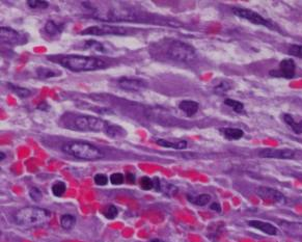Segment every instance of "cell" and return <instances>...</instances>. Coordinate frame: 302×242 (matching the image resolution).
<instances>
[{
  "label": "cell",
  "instance_id": "obj_22",
  "mask_svg": "<svg viewBox=\"0 0 302 242\" xmlns=\"http://www.w3.org/2000/svg\"><path fill=\"white\" fill-rule=\"evenodd\" d=\"M105 133L111 138H121L126 135L125 130L117 126V125H111V124H109V126H108V128L106 129Z\"/></svg>",
  "mask_w": 302,
  "mask_h": 242
},
{
  "label": "cell",
  "instance_id": "obj_13",
  "mask_svg": "<svg viewBox=\"0 0 302 242\" xmlns=\"http://www.w3.org/2000/svg\"><path fill=\"white\" fill-rule=\"evenodd\" d=\"M119 87L128 92H139L146 88V83L141 79H134V78L122 77L118 81Z\"/></svg>",
  "mask_w": 302,
  "mask_h": 242
},
{
  "label": "cell",
  "instance_id": "obj_25",
  "mask_svg": "<svg viewBox=\"0 0 302 242\" xmlns=\"http://www.w3.org/2000/svg\"><path fill=\"white\" fill-rule=\"evenodd\" d=\"M188 200H189V202L192 203V204L203 207V206H206L207 204H209V202L211 201V196H209V194H206V193H203V194H199V196H197L195 198L188 197Z\"/></svg>",
  "mask_w": 302,
  "mask_h": 242
},
{
  "label": "cell",
  "instance_id": "obj_12",
  "mask_svg": "<svg viewBox=\"0 0 302 242\" xmlns=\"http://www.w3.org/2000/svg\"><path fill=\"white\" fill-rule=\"evenodd\" d=\"M295 155V151L290 149H264L259 153L262 158H275V159H291Z\"/></svg>",
  "mask_w": 302,
  "mask_h": 242
},
{
  "label": "cell",
  "instance_id": "obj_8",
  "mask_svg": "<svg viewBox=\"0 0 302 242\" xmlns=\"http://www.w3.org/2000/svg\"><path fill=\"white\" fill-rule=\"evenodd\" d=\"M127 30L124 27L120 26H112L108 24H101L90 26L87 29H84L81 35H89V36H107V35H126Z\"/></svg>",
  "mask_w": 302,
  "mask_h": 242
},
{
  "label": "cell",
  "instance_id": "obj_2",
  "mask_svg": "<svg viewBox=\"0 0 302 242\" xmlns=\"http://www.w3.org/2000/svg\"><path fill=\"white\" fill-rule=\"evenodd\" d=\"M61 66L72 72H89L104 69L106 62L95 56H66L59 60Z\"/></svg>",
  "mask_w": 302,
  "mask_h": 242
},
{
  "label": "cell",
  "instance_id": "obj_38",
  "mask_svg": "<svg viewBox=\"0 0 302 242\" xmlns=\"http://www.w3.org/2000/svg\"><path fill=\"white\" fill-rule=\"evenodd\" d=\"M212 210H215V211H217V212H220L221 211V207L219 206V204H217V203H213V204L211 205V207H210Z\"/></svg>",
  "mask_w": 302,
  "mask_h": 242
},
{
  "label": "cell",
  "instance_id": "obj_30",
  "mask_svg": "<svg viewBox=\"0 0 302 242\" xmlns=\"http://www.w3.org/2000/svg\"><path fill=\"white\" fill-rule=\"evenodd\" d=\"M118 214H119V210L113 205L107 206L104 211V215L106 218H108V220H114V218L118 216Z\"/></svg>",
  "mask_w": 302,
  "mask_h": 242
},
{
  "label": "cell",
  "instance_id": "obj_33",
  "mask_svg": "<svg viewBox=\"0 0 302 242\" xmlns=\"http://www.w3.org/2000/svg\"><path fill=\"white\" fill-rule=\"evenodd\" d=\"M288 53L292 56L302 58V45H292L288 50Z\"/></svg>",
  "mask_w": 302,
  "mask_h": 242
},
{
  "label": "cell",
  "instance_id": "obj_40",
  "mask_svg": "<svg viewBox=\"0 0 302 242\" xmlns=\"http://www.w3.org/2000/svg\"><path fill=\"white\" fill-rule=\"evenodd\" d=\"M0 156H1V158H0V159H1V161H2L4 159V157H5V155H4L3 152H1V153H0Z\"/></svg>",
  "mask_w": 302,
  "mask_h": 242
},
{
  "label": "cell",
  "instance_id": "obj_4",
  "mask_svg": "<svg viewBox=\"0 0 302 242\" xmlns=\"http://www.w3.org/2000/svg\"><path fill=\"white\" fill-rule=\"evenodd\" d=\"M63 151L83 160H97L104 157V154L96 146L84 142H69L63 146Z\"/></svg>",
  "mask_w": 302,
  "mask_h": 242
},
{
  "label": "cell",
  "instance_id": "obj_39",
  "mask_svg": "<svg viewBox=\"0 0 302 242\" xmlns=\"http://www.w3.org/2000/svg\"><path fill=\"white\" fill-rule=\"evenodd\" d=\"M126 177H127V180H128L129 182H131V183H134V182H135V176H134L133 174L128 173Z\"/></svg>",
  "mask_w": 302,
  "mask_h": 242
},
{
  "label": "cell",
  "instance_id": "obj_41",
  "mask_svg": "<svg viewBox=\"0 0 302 242\" xmlns=\"http://www.w3.org/2000/svg\"><path fill=\"white\" fill-rule=\"evenodd\" d=\"M152 242H163V241H160V240H153Z\"/></svg>",
  "mask_w": 302,
  "mask_h": 242
},
{
  "label": "cell",
  "instance_id": "obj_31",
  "mask_svg": "<svg viewBox=\"0 0 302 242\" xmlns=\"http://www.w3.org/2000/svg\"><path fill=\"white\" fill-rule=\"evenodd\" d=\"M57 74L50 69H46V68H38L37 69V76L42 78V79H46V78H51V77H54Z\"/></svg>",
  "mask_w": 302,
  "mask_h": 242
},
{
  "label": "cell",
  "instance_id": "obj_7",
  "mask_svg": "<svg viewBox=\"0 0 302 242\" xmlns=\"http://www.w3.org/2000/svg\"><path fill=\"white\" fill-rule=\"evenodd\" d=\"M231 11H233L234 15H236L237 17L245 19L247 21L253 23V24L263 25V26H266L268 28H273L272 23L268 20H266L265 18H263L260 14L255 13L251 10L242 9V7H233V10Z\"/></svg>",
  "mask_w": 302,
  "mask_h": 242
},
{
  "label": "cell",
  "instance_id": "obj_37",
  "mask_svg": "<svg viewBox=\"0 0 302 242\" xmlns=\"http://www.w3.org/2000/svg\"><path fill=\"white\" fill-rule=\"evenodd\" d=\"M108 182V178L106 175L104 174H98L95 176V183L97 185H100V186H103V185H106Z\"/></svg>",
  "mask_w": 302,
  "mask_h": 242
},
{
  "label": "cell",
  "instance_id": "obj_29",
  "mask_svg": "<svg viewBox=\"0 0 302 242\" xmlns=\"http://www.w3.org/2000/svg\"><path fill=\"white\" fill-rule=\"evenodd\" d=\"M26 3L32 9H47L49 5L47 1H43V0H27Z\"/></svg>",
  "mask_w": 302,
  "mask_h": 242
},
{
  "label": "cell",
  "instance_id": "obj_10",
  "mask_svg": "<svg viewBox=\"0 0 302 242\" xmlns=\"http://www.w3.org/2000/svg\"><path fill=\"white\" fill-rule=\"evenodd\" d=\"M258 196L269 203H274V204H284L285 197L284 194L273 188H269V187H259L257 189Z\"/></svg>",
  "mask_w": 302,
  "mask_h": 242
},
{
  "label": "cell",
  "instance_id": "obj_5",
  "mask_svg": "<svg viewBox=\"0 0 302 242\" xmlns=\"http://www.w3.org/2000/svg\"><path fill=\"white\" fill-rule=\"evenodd\" d=\"M166 56L168 58L176 61L190 62L196 58V51L187 43L174 40L167 46Z\"/></svg>",
  "mask_w": 302,
  "mask_h": 242
},
{
  "label": "cell",
  "instance_id": "obj_6",
  "mask_svg": "<svg viewBox=\"0 0 302 242\" xmlns=\"http://www.w3.org/2000/svg\"><path fill=\"white\" fill-rule=\"evenodd\" d=\"M109 126V123L97 116L92 115H77L73 121L71 129L83 132H105Z\"/></svg>",
  "mask_w": 302,
  "mask_h": 242
},
{
  "label": "cell",
  "instance_id": "obj_24",
  "mask_svg": "<svg viewBox=\"0 0 302 242\" xmlns=\"http://www.w3.org/2000/svg\"><path fill=\"white\" fill-rule=\"evenodd\" d=\"M83 49H88V50H91L95 52H101V53H105L106 52V48L103 44H101L100 42L97 41H87L83 45Z\"/></svg>",
  "mask_w": 302,
  "mask_h": 242
},
{
  "label": "cell",
  "instance_id": "obj_34",
  "mask_svg": "<svg viewBox=\"0 0 302 242\" xmlns=\"http://www.w3.org/2000/svg\"><path fill=\"white\" fill-rule=\"evenodd\" d=\"M230 88H231V85L228 83V82H226V81H221L217 87H215V89H214V92L216 93H218V95H223L224 93H227L229 90H230Z\"/></svg>",
  "mask_w": 302,
  "mask_h": 242
},
{
  "label": "cell",
  "instance_id": "obj_18",
  "mask_svg": "<svg viewBox=\"0 0 302 242\" xmlns=\"http://www.w3.org/2000/svg\"><path fill=\"white\" fill-rule=\"evenodd\" d=\"M219 131L224 137L230 140H238L244 135V132L238 128H222Z\"/></svg>",
  "mask_w": 302,
  "mask_h": 242
},
{
  "label": "cell",
  "instance_id": "obj_21",
  "mask_svg": "<svg viewBox=\"0 0 302 242\" xmlns=\"http://www.w3.org/2000/svg\"><path fill=\"white\" fill-rule=\"evenodd\" d=\"M63 28H64V25H58L53 21H48L45 25L46 34L50 37H57L58 35H60L61 31H63Z\"/></svg>",
  "mask_w": 302,
  "mask_h": 242
},
{
  "label": "cell",
  "instance_id": "obj_32",
  "mask_svg": "<svg viewBox=\"0 0 302 242\" xmlns=\"http://www.w3.org/2000/svg\"><path fill=\"white\" fill-rule=\"evenodd\" d=\"M139 185L143 190H151L154 188V181L149 177H142L139 181Z\"/></svg>",
  "mask_w": 302,
  "mask_h": 242
},
{
  "label": "cell",
  "instance_id": "obj_27",
  "mask_svg": "<svg viewBox=\"0 0 302 242\" xmlns=\"http://www.w3.org/2000/svg\"><path fill=\"white\" fill-rule=\"evenodd\" d=\"M224 104L228 105L229 107H231L237 113H240L244 111V104L241 102H239V101L233 100V99H226L224 100Z\"/></svg>",
  "mask_w": 302,
  "mask_h": 242
},
{
  "label": "cell",
  "instance_id": "obj_36",
  "mask_svg": "<svg viewBox=\"0 0 302 242\" xmlns=\"http://www.w3.org/2000/svg\"><path fill=\"white\" fill-rule=\"evenodd\" d=\"M110 181L114 185H121L124 183V175L121 173H115L110 176Z\"/></svg>",
  "mask_w": 302,
  "mask_h": 242
},
{
  "label": "cell",
  "instance_id": "obj_26",
  "mask_svg": "<svg viewBox=\"0 0 302 242\" xmlns=\"http://www.w3.org/2000/svg\"><path fill=\"white\" fill-rule=\"evenodd\" d=\"M7 85H9V87H10L11 91H12L13 93H16V95H17L18 97H20V98H27V97H29L30 95H32V92H30V91L27 90V89L21 88V87H17V85L12 84V83H9Z\"/></svg>",
  "mask_w": 302,
  "mask_h": 242
},
{
  "label": "cell",
  "instance_id": "obj_23",
  "mask_svg": "<svg viewBox=\"0 0 302 242\" xmlns=\"http://www.w3.org/2000/svg\"><path fill=\"white\" fill-rule=\"evenodd\" d=\"M76 223V218L72 214H64L60 217V225L65 230H71Z\"/></svg>",
  "mask_w": 302,
  "mask_h": 242
},
{
  "label": "cell",
  "instance_id": "obj_9",
  "mask_svg": "<svg viewBox=\"0 0 302 242\" xmlns=\"http://www.w3.org/2000/svg\"><path fill=\"white\" fill-rule=\"evenodd\" d=\"M295 71H296V65L295 61L292 58H285L281 61L278 69H274L272 71H270V76L273 77H284L286 79H292L295 77Z\"/></svg>",
  "mask_w": 302,
  "mask_h": 242
},
{
  "label": "cell",
  "instance_id": "obj_28",
  "mask_svg": "<svg viewBox=\"0 0 302 242\" xmlns=\"http://www.w3.org/2000/svg\"><path fill=\"white\" fill-rule=\"evenodd\" d=\"M52 192L55 197H63L66 192V184L64 182H55L52 185Z\"/></svg>",
  "mask_w": 302,
  "mask_h": 242
},
{
  "label": "cell",
  "instance_id": "obj_14",
  "mask_svg": "<svg viewBox=\"0 0 302 242\" xmlns=\"http://www.w3.org/2000/svg\"><path fill=\"white\" fill-rule=\"evenodd\" d=\"M154 188L156 189L157 191H160V192H163L165 196L167 197H174L177 194L178 192V188L173 185L172 183H168L166 181H161L159 180V178H155L154 179Z\"/></svg>",
  "mask_w": 302,
  "mask_h": 242
},
{
  "label": "cell",
  "instance_id": "obj_11",
  "mask_svg": "<svg viewBox=\"0 0 302 242\" xmlns=\"http://www.w3.org/2000/svg\"><path fill=\"white\" fill-rule=\"evenodd\" d=\"M0 37H1L2 42L10 45H20L25 42L23 41L25 38L22 34L10 27H1V29H0Z\"/></svg>",
  "mask_w": 302,
  "mask_h": 242
},
{
  "label": "cell",
  "instance_id": "obj_15",
  "mask_svg": "<svg viewBox=\"0 0 302 242\" xmlns=\"http://www.w3.org/2000/svg\"><path fill=\"white\" fill-rule=\"evenodd\" d=\"M249 224L250 225L251 228H254V229H258L262 232H264L266 234H268V235H277L278 233V230L276 227H274L273 224H271L269 223H266V222H261V221H250L249 222Z\"/></svg>",
  "mask_w": 302,
  "mask_h": 242
},
{
  "label": "cell",
  "instance_id": "obj_17",
  "mask_svg": "<svg viewBox=\"0 0 302 242\" xmlns=\"http://www.w3.org/2000/svg\"><path fill=\"white\" fill-rule=\"evenodd\" d=\"M282 229L293 236H302V223H282Z\"/></svg>",
  "mask_w": 302,
  "mask_h": 242
},
{
  "label": "cell",
  "instance_id": "obj_3",
  "mask_svg": "<svg viewBox=\"0 0 302 242\" xmlns=\"http://www.w3.org/2000/svg\"><path fill=\"white\" fill-rule=\"evenodd\" d=\"M51 218V213L46 209L37 207H25L20 209L15 214V221L22 227L36 228L48 223Z\"/></svg>",
  "mask_w": 302,
  "mask_h": 242
},
{
  "label": "cell",
  "instance_id": "obj_20",
  "mask_svg": "<svg viewBox=\"0 0 302 242\" xmlns=\"http://www.w3.org/2000/svg\"><path fill=\"white\" fill-rule=\"evenodd\" d=\"M284 121L286 125H288V126H290L292 128V130L294 131V133H296V134L302 133V121L296 123L295 121H294L293 116L289 113L284 114Z\"/></svg>",
  "mask_w": 302,
  "mask_h": 242
},
{
  "label": "cell",
  "instance_id": "obj_16",
  "mask_svg": "<svg viewBox=\"0 0 302 242\" xmlns=\"http://www.w3.org/2000/svg\"><path fill=\"white\" fill-rule=\"evenodd\" d=\"M179 108L188 116H192L198 112L199 104L197 102H195V101L184 100V101H182V102H180Z\"/></svg>",
  "mask_w": 302,
  "mask_h": 242
},
{
  "label": "cell",
  "instance_id": "obj_19",
  "mask_svg": "<svg viewBox=\"0 0 302 242\" xmlns=\"http://www.w3.org/2000/svg\"><path fill=\"white\" fill-rule=\"evenodd\" d=\"M157 145L163 147V148H173L176 150H184L187 148V142L186 140H181L178 143H170L166 139H157Z\"/></svg>",
  "mask_w": 302,
  "mask_h": 242
},
{
  "label": "cell",
  "instance_id": "obj_35",
  "mask_svg": "<svg viewBox=\"0 0 302 242\" xmlns=\"http://www.w3.org/2000/svg\"><path fill=\"white\" fill-rule=\"evenodd\" d=\"M29 196L35 202H40L42 200V197H43L41 190L36 188V187H33V188L29 190Z\"/></svg>",
  "mask_w": 302,
  "mask_h": 242
},
{
  "label": "cell",
  "instance_id": "obj_1",
  "mask_svg": "<svg viewBox=\"0 0 302 242\" xmlns=\"http://www.w3.org/2000/svg\"><path fill=\"white\" fill-rule=\"evenodd\" d=\"M91 11L92 18L103 22L134 21L137 19L135 12L129 6L117 1H89L84 2Z\"/></svg>",
  "mask_w": 302,
  "mask_h": 242
}]
</instances>
